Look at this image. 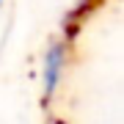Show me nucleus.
<instances>
[{
	"label": "nucleus",
	"mask_w": 124,
	"mask_h": 124,
	"mask_svg": "<svg viewBox=\"0 0 124 124\" xmlns=\"http://www.w3.org/2000/svg\"><path fill=\"white\" fill-rule=\"evenodd\" d=\"M63 63H66V50L63 44H55L47 50L44 55V66H41V83H44V97H53L58 83H61L63 77Z\"/></svg>",
	"instance_id": "nucleus-1"
}]
</instances>
